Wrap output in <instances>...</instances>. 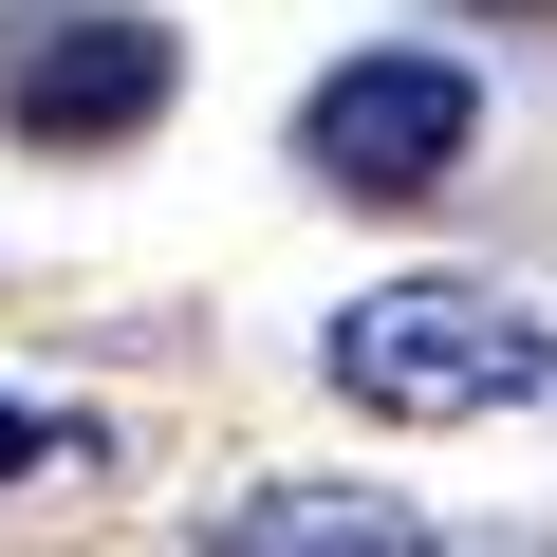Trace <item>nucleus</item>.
Masks as SVG:
<instances>
[{
	"label": "nucleus",
	"mask_w": 557,
	"mask_h": 557,
	"mask_svg": "<svg viewBox=\"0 0 557 557\" xmlns=\"http://www.w3.org/2000/svg\"><path fill=\"white\" fill-rule=\"evenodd\" d=\"M186 557H446V520L391 502V483H335V465H317V483H242Z\"/></svg>",
	"instance_id": "nucleus-4"
},
{
	"label": "nucleus",
	"mask_w": 557,
	"mask_h": 557,
	"mask_svg": "<svg viewBox=\"0 0 557 557\" xmlns=\"http://www.w3.org/2000/svg\"><path fill=\"white\" fill-rule=\"evenodd\" d=\"M317 372L372 428H483V409H539L557 391V317L539 298H483V278H372V298H335Z\"/></svg>",
	"instance_id": "nucleus-1"
},
{
	"label": "nucleus",
	"mask_w": 557,
	"mask_h": 557,
	"mask_svg": "<svg viewBox=\"0 0 557 557\" xmlns=\"http://www.w3.org/2000/svg\"><path fill=\"white\" fill-rule=\"evenodd\" d=\"M465 149H483V75L428 38H372L298 94V168L335 205H428V186H465Z\"/></svg>",
	"instance_id": "nucleus-2"
},
{
	"label": "nucleus",
	"mask_w": 557,
	"mask_h": 557,
	"mask_svg": "<svg viewBox=\"0 0 557 557\" xmlns=\"http://www.w3.org/2000/svg\"><path fill=\"white\" fill-rule=\"evenodd\" d=\"M483 20H557V0H483Z\"/></svg>",
	"instance_id": "nucleus-6"
},
{
	"label": "nucleus",
	"mask_w": 557,
	"mask_h": 557,
	"mask_svg": "<svg viewBox=\"0 0 557 557\" xmlns=\"http://www.w3.org/2000/svg\"><path fill=\"white\" fill-rule=\"evenodd\" d=\"M94 446V409H57V391H0V502H20L38 465H75Z\"/></svg>",
	"instance_id": "nucleus-5"
},
{
	"label": "nucleus",
	"mask_w": 557,
	"mask_h": 557,
	"mask_svg": "<svg viewBox=\"0 0 557 557\" xmlns=\"http://www.w3.org/2000/svg\"><path fill=\"white\" fill-rule=\"evenodd\" d=\"M168 94H186V38L149 20V0H57V20L0 57V112H20V149H131Z\"/></svg>",
	"instance_id": "nucleus-3"
}]
</instances>
